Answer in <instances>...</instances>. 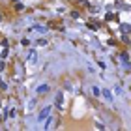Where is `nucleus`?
<instances>
[{"label": "nucleus", "instance_id": "obj_1", "mask_svg": "<svg viewBox=\"0 0 131 131\" xmlns=\"http://www.w3.org/2000/svg\"><path fill=\"white\" fill-rule=\"evenodd\" d=\"M49 114H51V105H47V107H43V109L40 110V116H38V120H45Z\"/></svg>", "mask_w": 131, "mask_h": 131}, {"label": "nucleus", "instance_id": "obj_2", "mask_svg": "<svg viewBox=\"0 0 131 131\" xmlns=\"http://www.w3.org/2000/svg\"><path fill=\"white\" fill-rule=\"evenodd\" d=\"M56 107H58V109H62V105H64V96H62V92H58V94H56Z\"/></svg>", "mask_w": 131, "mask_h": 131}, {"label": "nucleus", "instance_id": "obj_3", "mask_svg": "<svg viewBox=\"0 0 131 131\" xmlns=\"http://www.w3.org/2000/svg\"><path fill=\"white\" fill-rule=\"evenodd\" d=\"M120 30H122V34H131V25L122 23V25H120Z\"/></svg>", "mask_w": 131, "mask_h": 131}, {"label": "nucleus", "instance_id": "obj_4", "mask_svg": "<svg viewBox=\"0 0 131 131\" xmlns=\"http://www.w3.org/2000/svg\"><path fill=\"white\" fill-rule=\"evenodd\" d=\"M51 88H49V84H41V86H38V94H47Z\"/></svg>", "mask_w": 131, "mask_h": 131}, {"label": "nucleus", "instance_id": "obj_5", "mask_svg": "<svg viewBox=\"0 0 131 131\" xmlns=\"http://www.w3.org/2000/svg\"><path fill=\"white\" fill-rule=\"evenodd\" d=\"M36 60H38V54H36V51H30V52H28V62H32V64H34Z\"/></svg>", "mask_w": 131, "mask_h": 131}, {"label": "nucleus", "instance_id": "obj_6", "mask_svg": "<svg viewBox=\"0 0 131 131\" xmlns=\"http://www.w3.org/2000/svg\"><path fill=\"white\" fill-rule=\"evenodd\" d=\"M32 30H36V32H45L47 28H45V26H38V25H36V26H32V28H30V32H32Z\"/></svg>", "mask_w": 131, "mask_h": 131}, {"label": "nucleus", "instance_id": "obj_7", "mask_svg": "<svg viewBox=\"0 0 131 131\" xmlns=\"http://www.w3.org/2000/svg\"><path fill=\"white\" fill-rule=\"evenodd\" d=\"M105 19H107V21H118V17H116L114 13H107V17H105Z\"/></svg>", "mask_w": 131, "mask_h": 131}, {"label": "nucleus", "instance_id": "obj_8", "mask_svg": "<svg viewBox=\"0 0 131 131\" xmlns=\"http://www.w3.org/2000/svg\"><path fill=\"white\" fill-rule=\"evenodd\" d=\"M92 94H94V96H99L101 92H99V88H98V86H92Z\"/></svg>", "mask_w": 131, "mask_h": 131}, {"label": "nucleus", "instance_id": "obj_9", "mask_svg": "<svg viewBox=\"0 0 131 131\" xmlns=\"http://www.w3.org/2000/svg\"><path fill=\"white\" fill-rule=\"evenodd\" d=\"M49 26H51V28H60V23L52 21V23H49Z\"/></svg>", "mask_w": 131, "mask_h": 131}, {"label": "nucleus", "instance_id": "obj_10", "mask_svg": "<svg viewBox=\"0 0 131 131\" xmlns=\"http://www.w3.org/2000/svg\"><path fill=\"white\" fill-rule=\"evenodd\" d=\"M8 114H9V118H15V116H17V110H15V109H11Z\"/></svg>", "mask_w": 131, "mask_h": 131}, {"label": "nucleus", "instance_id": "obj_11", "mask_svg": "<svg viewBox=\"0 0 131 131\" xmlns=\"http://www.w3.org/2000/svg\"><path fill=\"white\" fill-rule=\"evenodd\" d=\"M103 96H105V98H107V99H113V94H110V92H109V90H105V92H103Z\"/></svg>", "mask_w": 131, "mask_h": 131}, {"label": "nucleus", "instance_id": "obj_12", "mask_svg": "<svg viewBox=\"0 0 131 131\" xmlns=\"http://www.w3.org/2000/svg\"><path fill=\"white\" fill-rule=\"evenodd\" d=\"M36 43H38V45H40V47H43V45H47V40H38Z\"/></svg>", "mask_w": 131, "mask_h": 131}, {"label": "nucleus", "instance_id": "obj_13", "mask_svg": "<svg viewBox=\"0 0 131 131\" xmlns=\"http://www.w3.org/2000/svg\"><path fill=\"white\" fill-rule=\"evenodd\" d=\"M4 67H6V64H4V62H0V71H4Z\"/></svg>", "mask_w": 131, "mask_h": 131}, {"label": "nucleus", "instance_id": "obj_14", "mask_svg": "<svg viewBox=\"0 0 131 131\" xmlns=\"http://www.w3.org/2000/svg\"><path fill=\"white\" fill-rule=\"evenodd\" d=\"M0 107H2V105H0Z\"/></svg>", "mask_w": 131, "mask_h": 131}, {"label": "nucleus", "instance_id": "obj_15", "mask_svg": "<svg viewBox=\"0 0 131 131\" xmlns=\"http://www.w3.org/2000/svg\"><path fill=\"white\" fill-rule=\"evenodd\" d=\"M0 19H2V17H0Z\"/></svg>", "mask_w": 131, "mask_h": 131}]
</instances>
